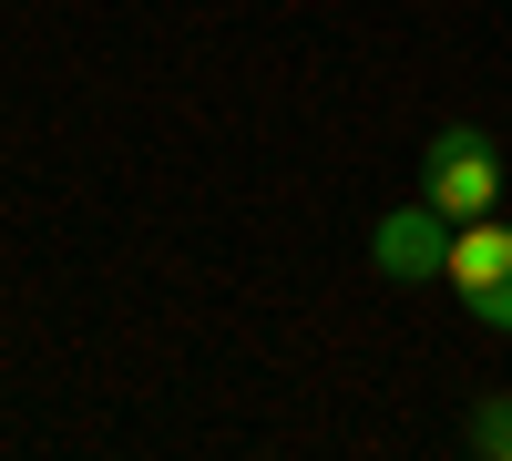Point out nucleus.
<instances>
[{
	"mask_svg": "<svg viewBox=\"0 0 512 461\" xmlns=\"http://www.w3.org/2000/svg\"><path fill=\"white\" fill-rule=\"evenodd\" d=\"M420 195H431L451 226L492 216V205H502V144L482 134V123H441L431 154H420Z\"/></svg>",
	"mask_w": 512,
	"mask_h": 461,
	"instance_id": "nucleus-1",
	"label": "nucleus"
},
{
	"mask_svg": "<svg viewBox=\"0 0 512 461\" xmlns=\"http://www.w3.org/2000/svg\"><path fill=\"white\" fill-rule=\"evenodd\" d=\"M461 441H472L482 461H512V400H482V410H472V431H461Z\"/></svg>",
	"mask_w": 512,
	"mask_h": 461,
	"instance_id": "nucleus-4",
	"label": "nucleus"
},
{
	"mask_svg": "<svg viewBox=\"0 0 512 461\" xmlns=\"http://www.w3.org/2000/svg\"><path fill=\"white\" fill-rule=\"evenodd\" d=\"M451 216H441V205L431 195H420V205H400V216H379L369 226V267L379 277H400V287H420V277H451Z\"/></svg>",
	"mask_w": 512,
	"mask_h": 461,
	"instance_id": "nucleus-2",
	"label": "nucleus"
},
{
	"mask_svg": "<svg viewBox=\"0 0 512 461\" xmlns=\"http://www.w3.org/2000/svg\"><path fill=\"white\" fill-rule=\"evenodd\" d=\"M451 287L482 328H512V226H492V216L461 226L451 236Z\"/></svg>",
	"mask_w": 512,
	"mask_h": 461,
	"instance_id": "nucleus-3",
	"label": "nucleus"
}]
</instances>
